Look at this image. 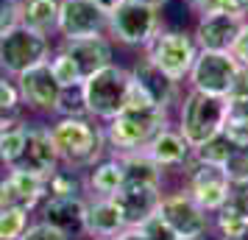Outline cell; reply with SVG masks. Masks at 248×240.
Instances as JSON below:
<instances>
[{
    "label": "cell",
    "instance_id": "obj_24",
    "mask_svg": "<svg viewBox=\"0 0 248 240\" xmlns=\"http://www.w3.org/2000/svg\"><path fill=\"white\" fill-rule=\"evenodd\" d=\"M59 3L62 0H17V20L31 31L53 36L59 25Z\"/></svg>",
    "mask_w": 248,
    "mask_h": 240
},
{
    "label": "cell",
    "instance_id": "obj_22",
    "mask_svg": "<svg viewBox=\"0 0 248 240\" xmlns=\"http://www.w3.org/2000/svg\"><path fill=\"white\" fill-rule=\"evenodd\" d=\"M117 157H120V165H123V187H151V190L165 193L168 173L162 171L145 151H128V154H117Z\"/></svg>",
    "mask_w": 248,
    "mask_h": 240
},
{
    "label": "cell",
    "instance_id": "obj_10",
    "mask_svg": "<svg viewBox=\"0 0 248 240\" xmlns=\"http://www.w3.org/2000/svg\"><path fill=\"white\" fill-rule=\"evenodd\" d=\"M237 70H240V64H237V59L229 50H201L198 48V56H195V62L190 67L187 84H190V90L226 98Z\"/></svg>",
    "mask_w": 248,
    "mask_h": 240
},
{
    "label": "cell",
    "instance_id": "obj_40",
    "mask_svg": "<svg viewBox=\"0 0 248 240\" xmlns=\"http://www.w3.org/2000/svg\"><path fill=\"white\" fill-rule=\"evenodd\" d=\"M217 6H220V14H232L240 20L248 17V0H217Z\"/></svg>",
    "mask_w": 248,
    "mask_h": 240
},
{
    "label": "cell",
    "instance_id": "obj_21",
    "mask_svg": "<svg viewBox=\"0 0 248 240\" xmlns=\"http://www.w3.org/2000/svg\"><path fill=\"white\" fill-rule=\"evenodd\" d=\"M159 198H162V190H151V187H120L112 195V201L117 204L128 229L140 226L142 221L154 215L159 207Z\"/></svg>",
    "mask_w": 248,
    "mask_h": 240
},
{
    "label": "cell",
    "instance_id": "obj_28",
    "mask_svg": "<svg viewBox=\"0 0 248 240\" xmlns=\"http://www.w3.org/2000/svg\"><path fill=\"white\" fill-rule=\"evenodd\" d=\"M28 224H31V212L0 204V240H20Z\"/></svg>",
    "mask_w": 248,
    "mask_h": 240
},
{
    "label": "cell",
    "instance_id": "obj_14",
    "mask_svg": "<svg viewBox=\"0 0 248 240\" xmlns=\"http://www.w3.org/2000/svg\"><path fill=\"white\" fill-rule=\"evenodd\" d=\"M128 73H131V84H134L137 90L142 92L154 106L170 109L173 103H179V98H181L179 95V81H173L168 73H162L145 53L128 67Z\"/></svg>",
    "mask_w": 248,
    "mask_h": 240
},
{
    "label": "cell",
    "instance_id": "obj_38",
    "mask_svg": "<svg viewBox=\"0 0 248 240\" xmlns=\"http://www.w3.org/2000/svg\"><path fill=\"white\" fill-rule=\"evenodd\" d=\"M17 23H20L17 20V0H0V36Z\"/></svg>",
    "mask_w": 248,
    "mask_h": 240
},
{
    "label": "cell",
    "instance_id": "obj_31",
    "mask_svg": "<svg viewBox=\"0 0 248 240\" xmlns=\"http://www.w3.org/2000/svg\"><path fill=\"white\" fill-rule=\"evenodd\" d=\"M223 209H229L232 215L248 224V179H237L229 184V195H226Z\"/></svg>",
    "mask_w": 248,
    "mask_h": 240
},
{
    "label": "cell",
    "instance_id": "obj_36",
    "mask_svg": "<svg viewBox=\"0 0 248 240\" xmlns=\"http://www.w3.org/2000/svg\"><path fill=\"white\" fill-rule=\"evenodd\" d=\"M20 240H73V238H67L64 232H59L56 226H50L45 221H31L25 226V232L20 235Z\"/></svg>",
    "mask_w": 248,
    "mask_h": 240
},
{
    "label": "cell",
    "instance_id": "obj_4",
    "mask_svg": "<svg viewBox=\"0 0 248 240\" xmlns=\"http://www.w3.org/2000/svg\"><path fill=\"white\" fill-rule=\"evenodd\" d=\"M226 109H229L226 98L187 90L184 98H179V123H176V128H179L181 137L187 140L190 148H198L201 143H206L223 128Z\"/></svg>",
    "mask_w": 248,
    "mask_h": 240
},
{
    "label": "cell",
    "instance_id": "obj_34",
    "mask_svg": "<svg viewBox=\"0 0 248 240\" xmlns=\"http://www.w3.org/2000/svg\"><path fill=\"white\" fill-rule=\"evenodd\" d=\"M134 229H140L148 240H179V235H176V232L165 224V218L159 215V212H154L148 221H142V224H140V226H134Z\"/></svg>",
    "mask_w": 248,
    "mask_h": 240
},
{
    "label": "cell",
    "instance_id": "obj_45",
    "mask_svg": "<svg viewBox=\"0 0 248 240\" xmlns=\"http://www.w3.org/2000/svg\"><path fill=\"white\" fill-rule=\"evenodd\" d=\"M134 3H145V6H154V9L162 12V6H168L170 0H134Z\"/></svg>",
    "mask_w": 248,
    "mask_h": 240
},
{
    "label": "cell",
    "instance_id": "obj_41",
    "mask_svg": "<svg viewBox=\"0 0 248 240\" xmlns=\"http://www.w3.org/2000/svg\"><path fill=\"white\" fill-rule=\"evenodd\" d=\"M229 103V112L232 114H240L248 120V98H240V101H226Z\"/></svg>",
    "mask_w": 248,
    "mask_h": 240
},
{
    "label": "cell",
    "instance_id": "obj_25",
    "mask_svg": "<svg viewBox=\"0 0 248 240\" xmlns=\"http://www.w3.org/2000/svg\"><path fill=\"white\" fill-rule=\"evenodd\" d=\"M47 182V195H87V184H84V171L59 165L56 171L45 176Z\"/></svg>",
    "mask_w": 248,
    "mask_h": 240
},
{
    "label": "cell",
    "instance_id": "obj_18",
    "mask_svg": "<svg viewBox=\"0 0 248 240\" xmlns=\"http://www.w3.org/2000/svg\"><path fill=\"white\" fill-rule=\"evenodd\" d=\"M142 151H145L148 157L156 162L165 173H170V171L181 173V168H184V165L190 162V157H192V148L187 145V140L181 137L179 128H173L170 123L165 128H159Z\"/></svg>",
    "mask_w": 248,
    "mask_h": 240
},
{
    "label": "cell",
    "instance_id": "obj_46",
    "mask_svg": "<svg viewBox=\"0 0 248 240\" xmlns=\"http://www.w3.org/2000/svg\"><path fill=\"white\" fill-rule=\"evenodd\" d=\"M220 240H248V229L237 232V235H232V238H220Z\"/></svg>",
    "mask_w": 248,
    "mask_h": 240
},
{
    "label": "cell",
    "instance_id": "obj_12",
    "mask_svg": "<svg viewBox=\"0 0 248 240\" xmlns=\"http://www.w3.org/2000/svg\"><path fill=\"white\" fill-rule=\"evenodd\" d=\"M14 81H17L20 101H23L25 109H31V112H36V114H53L56 112L62 87H59V81L53 79V73H50V64H47V62L28 67L25 73H20Z\"/></svg>",
    "mask_w": 248,
    "mask_h": 240
},
{
    "label": "cell",
    "instance_id": "obj_5",
    "mask_svg": "<svg viewBox=\"0 0 248 240\" xmlns=\"http://www.w3.org/2000/svg\"><path fill=\"white\" fill-rule=\"evenodd\" d=\"M162 31V14L154 6L123 0L112 14H109V28L106 34L112 42H120L125 48H142Z\"/></svg>",
    "mask_w": 248,
    "mask_h": 240
},
{
    "label": "cell",
    "instance_id": "obj_7",
    "mask_svg": "<svg viewBox=\"0 0 248 240\" xmlns=\"http://www.w3.org/2000/svg\"><path fill=\"white\" fill-rule=\"evenodd\" d=\"M50 56V36L31 31L25 25H14L0 36V73L17 79L34 64H42Z\"/></svg>",
    "mask_w": 248,
    "mask_h": 240
},
{
    "label": "cell",
    "instance_id": "obj_29",
    "mask_svg": "<svg viewBox=\"0 0 248 240\" xmlns=\"http://www.w3.org/2000/svg\"><path fill=\"white\" fill-rule=\"evenodd\" d=\"M232 140L226 137L223 131H217L215 137H209L206 143H201L198 148H192V157L201 162H209V165H223L229 160V154H232Z\"/></svg>",
    "mask_w": 248,
    "mask_h": 240
},
{
    "label": "cell",
    "instance_id": "obj_9",
    "mask_svg": "<svg viewBox=\"0 0 248 240\" xmlns=\"http://www.w3.org/2000/svg\"><path fill=\"white\" fill-rule=\"evenodd\" d=\"M181 179H184V190L209 215H215L226 204L232 179L226 176L223 165H209V162H201V160H195V157H190V162L181 168Z\"/></svg>",
    "mask_w": 248,
    "mask_h": 240
},
{
    "label": "cell",
    "instance_id": "obj_47",
    "mask_svg": "<svg viewBox=\"0 0 248 240\" xmlns=\"http://www.w3.org/2000/svg\"><path fill=\"white\" fill-rule=\"evenodd\" d=\"M179 240H206V238H179Z\"/></svg>",
    "mask_w": 248,
    "mask_h": 240
},
{
    "label": "cell",
    "instance_id": "obj_23",
    "mask_svg": "<svg viewBox=\"0 0 248 240\" xmlns=\"http://www.w3.org/2000/svg\"><path fill=\"white\" fill-rule=\"evenodd\" d=\"M84 184H87V195L112 198L123 187V165H120V157L112 154V151H106L95 165H90L84 171Z\"/></svg>",
    "mask_w": 248,
    "mask_h": 240
},
{
    "label": "cell",
    "instance_id": "obj_32",
    "mask_svg": "<svg viewBox=\"0 0 248 240\" xmlns=\"http://www.w3.org/2000/svg\"><path fill=\"white\" fill-rule=\"evenodd\" d=\"M0 112L23 114V101H20L17 81L12 76H6V73H0Z\"/></svg>",
    "mask_w": 248,
    "mask_h": 240
},
{
    "label": "cell",
    "instance_id": "obj_2",
    "mask_svg": "<svg viewBox=\"0 0 248 240\" xmlns=\"http://www.w3.org/2000/svg\"><path fill=\"white\" fill-rule=\"evenodd\" d=\"M168 123H170V109H162V106H154V103L125 106L120 114H114L112 120L103 123L106 151H112V154L142 151L151 143V137Z\"/></svg>",
    "mask_w": 248,
    "mask_h": 240
},
{
    "label": "cell",
    "instance_id": "obj_6",
    "mask_svg": "<svg viewBox=\"0 0 248 240\" xmlns=\"http://www.w3.org/2000/svg\"><path fill=\"white\" fill-rule=\"evenodd\" d=\"M145 56L173 81H187L190 67L198 56V42L184 28H162L145 48Z\"/></svg>",
    "mask_w": 248,
    "mask_h": 240
},
{
    "label": "cell",
    "instance_id": "obj_37",
    "mask_svg": "<svg viewBox=\"0 0 248 240\" xmlns=\"http://www.w3.org/2000/svg\"><path fill=\"white\" fill-rule=\"evenodd\" d=\"M229 53L237 59L240 67H248V17L243 20V25H240V31H237L234 42L229 48Z\"/></svg>",
    "mask_w": 248,
    "mask_h": 240
},
{
    "label": "cell",
    "instance_id": "obj_30",
    "mask_svg": "<svg viewBox=\"0 0 248 240\" xmlns=\"http://www.w3.org/2000/svg\"><path fill=\"white\" fill-rule=\"evenodd\" d=\"M56 117H81L87 114V103H84V92L81 87H64L56 103Z\"/></svg>",
    "mask_w": 248,
    "mask_h": 240
},
{
    "label": "cell",
    "instance_id": "obj_1",
    "mask_svg": "<svg viewBox=\"0 0 248 240\" xmlns=\"http://www.w3.org/2000/svg\"><path fill=\"white\" fill-rule=\"evenodd\" d=\"M50 140L56 145L59 162L76 168V171H87L90 165L101 160L106 154V137H103V123L92 120L90 114L81 117H56L50 126Z\"/></svg>",
    "mask_w": 248,
    "mask_h": 240
},
{
    "label": "cell",
    "instance_id": "obj_43",
    "mask_svg": "<svg viewBox=\"0 0 248 240\" xmlns=\"http://www.w3.org/2000/svg\"><path fill=\"white\" fill-rule=\"evenodd\" d=\"M90 3H95V6H98V9H103L106 14H112L114 9H117V6L123 3V0H90Z\"/></svg>",
    "mask_w": 248,
    "mask_h": 240
},
{
    "label": "cell",
    "instance_id": "obj_15",
    "mask_svg": "<svg viewBox=\"0 0 248 240\" xmlns=\"http://www.w3.org/2000/svg\"><path fill=\"white\" fill-rule=\"evenodd\" d=\"M45 198H47L45 176L25 173V171H6L0 176V204L34 212Z\"/></svg>",
    "mask_w": 248,
    "mask_h": 240
},
{
    "label": "cell",
    "instance_id": "obj_8",
    "mask_svg": "<svg viewBox=\"0 0 248 240\" xmlns=\"http://www.w3.org/2000/svg\"><path fill=\"white\" fill-rule=\"evenodd\" d=\"M156 212L165 218V224L179 238H206V232L212 229V215L184 187H179V190H165L162 198H159Z\"/></svg>",
    "mask_w": 248,
    "mask_h": 240
},
{
    "label": "cell",
    "instance_id": "obj_26",
    "mask_svg": "<svg viewBox=\"0 0 248 240\" xmlns=\"http://www.w3.org/2000/svg\"><path fill=\"white\" fill-rule=\"evenodd\" d=\"M25 128H28V123L25 120H17V123H12L9 128L0 131V162L6 168H14V162L20 160V154H23Z\"/></svg>",
    "mask_w": 248,
    "mask_h": 240
},
{
    "label": "cell",
    "instance_id": "obj_44",
    "mask_svg": "<svg viewBox=\"0 0 248 240\" xmlns=\"http://www.w3.org/2000/svg\"><path fill=\"white\" fill-rule=\"evenodd\" d=\"M17 120H23V114H9V112H0V131H3V128H9L12 123H17Z\"/></svg>",
    "mask_w": 248,
    "mask_h": 240
},
{
    "label": "cell",
    "instance_id": "obj_3",
    "mask_svg": "<svg viewBox=\"0 0 248 240\" xmlns=\"http://www.w3.org/2000/svg\"><path fill=\"white\" fill-rule=\"evenodd\" d=\"M81 92H84L87 114L98 123H106L125 109L128 92H131V73H128V67L112 62L103 70L92 73L90 79H84Z\"/></svg>",
    "mask_w": 248,
    "mask_h": 240
},
{
    "label": "cell",
    "instance_id": "obj_39",
    "mask_svg": "<svg viewBox=\"0 0 248 240\" xmlns=\"http://www.w3.org/2000/svg\"><path fill=\"white\" fill-rule=\"evenodd\" d=\"M240 98H248V67L237 70L234 81L229 87V95H226V101H240Z\"/></svg>",
    "mask_w": 248,
    "mask_h": 240
},
{
    "label": "cell",
    "instance_id": "obj_20",
    "mask_svg": "<svg viewBox=\"0 0 248 240\" xmlns=\"http://www.w3.org/2000/svg\"><path fill=\"white\" fill-rule=\"evenodd\" d=\"M240 25L243 20L232 14H206V17H198L192 36L201 50H229Z\"/></svg>",
    "mask_w": 248,
    "mask_h": 240
},
{
    "label": "cell",
    "instance_id": "obj_17",
    "mask_svg": "<svg viewBox=\"0 0 248 240\" xmlns=\"http://www.w3.org/2000/svg\"><path fill=\"white\" fill-rule=\"evenodd\" d=\"M59 48L76 62V67L81 70L84 79H90L92 73H98L114 62V42L109 39V34L84 36V39H62Z\"/></svg>",
    "mask_w": 248,
    "mask_h": 240
},
{
    "label": "cell",
    "instance_id": "obj_33",
    "mask_svg": "<svg viewBox=\"0 0 248 240\" xmlns=\"http://www.w3.org/2000/svg\"><path fill=\"white\" fill-rule=\"evenodd\" d=\"M223 171L232 182L248 179V145H234V148H232L229 160L223 162Z\"/></svg>",
    "mask_w": 248,
    "mask_h": 240
},
{
    "label": "cell",
    "instance_id": "obj_27",
    "mask_svg": "<svg viewBox=\"0 0 248 240\" xmlns=\"http://www.w3.org/2000/svg\"><path fill=\"white\" fill-rule=\"evenodd\" d=\"M47 64H50V73H53V79L59 81V87L64 90V87H81L84 84V76H81V70L76 67V62L59 48L53 56H47Z\"/></svg>",
    "mask_w": 248,
    "mask_h": 240
},
{
    "label": "cell",
    "instance_id": "obj_48",
    "mask_svg": "<svg viewBox=\"0 0 248 240\" xmlns=\"http://www.w3.org/2000/svg\"><path fill=\"white\" fill-rule=\"evenodd\" d=\"M87 240H112V238H87Z\"/></svg>",
    "mask_w": 248,
    "mask_h": 240
},
{
    "label": "cell",
    "instance_id": "obj_42",
    "mask_svg": "<svg viewBox=\"0 0 248 240\" xmlns=\"http://www.w3.org/2000/svg\"><path fill=\"white\" fill-rule=\"evenodd\" d=\"M112 240H148V238L140 232V229H123V232H120L117 238H112Z\"/></svg>",
    "mask_w": 248,
    "mask_h": 240
},
{
    "label": "cell",
    "instance_id": "obj_11",
    "mask_svg": "<svg viewBox=\"0 0 248 240\" xmlns=\"http://www.w3.org/2000/svg\"><path fill=\"white\" fill-rule=\"evenodd\" d=\"M109 14L90 0H62L59 3L56 34L62 39H84V36L106 34Z\"/></svg>",
    "mask_w": 248,
    "mask_h": 240
},
{
    "label": "cell",
    "instance_id": "obj_19",
    "mask_svg": "<svg viewBox=\"0 0 248 240\" xmlns=\"http://www.w3.org/2000/svg\"><path fill=\"white\" fill-rule=\"evenodd\" d=\"M123 229L128 226L112 198L87 195V204H84V235L87 238H117Z\"/></svg>",
    "mask_w": 248,
    "mask_h": 240
},
{
    "label": "cell",
    "instance_id": "obj_35",
    "mask_svg": "<svg viewBox=\"0 0 248 240\" xmlns=\"http://www.w3.org/2000/svg\"><path fill=\"white\" fill-rule=\"evenodd\" d=\"M220 131L232 140V145H248V120L246 117L232 114L226 109V120H223V128Z\"/></svg>",
    "mask_w": 248,
    "mask_h": 240
},
{
    "label": "cell",
    "instance_id": "obj_16",
    "mask_svg": "<svg viewBox=\"0 0 248 240\" xmlns=\"http://www.w3.org/2000/svg\"><path fill=\"white\" fill-rule=\"evenodd\" d=\"M84 204L87 195H47L39 204V221H45L67 238H87L84 235Z\"/></svg>",
    "mask_w": 248,
    "mask_h": 240
},
{
    "label": "cell",
    "instance_id": "obj_13",
    "mask_svg": "<svg viewBox=\"0 0 248 240\" xmlns=\"http://www.w3.org/2000/svg\"><path fill=\"white\" fill-rule=\"evenodd\" d=\"M59 165L62 162H59L56 145L50 140L47 126L45 123H28L23 154L14 162V168H6V171H25V173H36V176H50Z\"/></svg>",
    "mask_w": 248,
    "mask_h": 240
}]
</instances>
